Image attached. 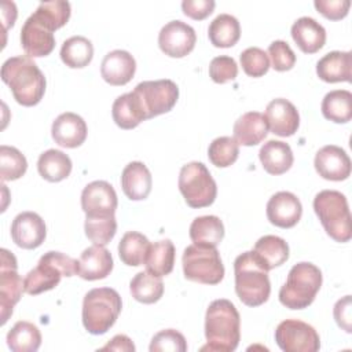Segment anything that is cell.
<instances>
[{"label":"cell","instance_id":"30bf717a","mask_svg":"<svg viewBox=\"0 0 352 352\" xmlns=\"http://www.w3.org/2000/svg\"><path fill=\"white\" fill-rule=\"evenodd\" d=\"M132 92L138 96L146 120L170 111L179 98L177 85L168 78L142 81Z\"/></svg>","mask_w":352,"mask_h":352},{"label":"cell","instance_id":"8fae6325","mask_svg":"<svg viewBox=\"0 0 352 352\" xmlns=\"http://www.w3.org/2000/svg\"><path fill=\"white\" fill-rule=\"evenodd\" d=\"M275 341L285 352H316L320 348L318 331L300 319L282 320L275 330Z\"/></svg>","mask_w":352,"mask_h":352},{"label":"cell","instance_id":"ac0fdd59","mask_svg":"<svg viewBox=\"0 0 352 352\" xmlns=\"http://www.w3.org/2000/svg\"><path fill=\"white\" fill-rule=\"evenodd\" d=\"M302 214V205L290 191H278L267 202V217L280 228L294 227Z\"/></svg>","mask_w":352,"mask_h":352},{"label":"cell","instance_id":"ba28073f","mask_svg":"<svg viewBox=\"0 0 352 352\" xmlns=\"http://www.w3.org/2000/svg\"><path fill=\"white\" fill-rule=\"evenodd\" d=\"M182 264L186 279L192 282L217 285L224 278V265L220 253L213 246L188 245L183 252Z\"/></svg>","mask_w":352,"mask_h":352},{"label":"cell","instance_id":"4316f807","mask_svg":"<svg viewBox=\"0 0 352 352\" xmlns=\"http://www.w3.org/2000/svg\"><path fill=\"white\" fill-rule=\"evenodd\" d=\"M268 133V124L264 114L258 111H248L242 114L234 124V139L242 146H256Z\"/></svg>","mask_w":352,"mask_h":352},{"label":"cell","instance_id":"7bdbcfd3","mask_svg":"<svg viewBox=\"0 0 352 352\" xmlns=\"http://www.w3.org/2000/svg\"><path fill=\"white\" fill-rule=\"evenodd\" d=\"M243 72L250 77H261L270 69V59L264 50L258 47H249L239 55Z\"/></svg>","mask_w":352,"mask_h":352},{"label":"cell","instance_id":"4dcf8cb0","mask_svg":"<svg viewBox=\"0 0 352 352\" xmlns=\"http://www.w3.org/2000/svg\"><path fill=\"white\" fill-rule=\"evenodd\" d=\"M190 238L195 245L216 248L224 238V224L213 214L195 217L190 226Z\"/></svg>","mask_w":352,"mask_h":352},{"label":"cell","instance_id":"277c9868","mask_svg":"<svg viewBox=\"0 0 352 352\" xmlns=\"http://www.w3.org/2000/svg\"><path fill=\"white\" fill-rule=\"evenodd\" d=\"M322 286V271L312 263L294 264L279 290V301L290 309H304L311 305Z\"/></svg>","mask_w":352,"mask_h":352},{"label":"cell","instance_id":"52a82bcc","mask_svg":"<svg viewBox=\"0 0 352 352\" xmlns=\"http://www.w3.org/2000/svg\"><path fill=\"white\" fill-rule=\"evenodd\" d=\"M78 260L60 253L47 252L44 253L37 265L30 270L23 279V289L28 294H40L43 292L54 289L62 276H73L77 274Z\"/></svg>","mask_w":352,"mask_h":352},{"label":"cell","instance_id":"4fadbf2b","mask_svg":"<svg viewBox=\"0 0 352 352\" xmlns=\"http://www.w3.org/2000/svg\"><path fill=\"white\" fill-rule=\"evenodd\" d=\"M195 30L183 21H170L165 23L158 33V45L161 51L170 58H183L188 55L195 45Z\"/></svg>","mask_w":352,"mask_h":352},{"label":"cell","instance_id":"9a60e30c","mask_svg":"<svg viewBox=\"0 0 352 352\" xmlns=\"http://www.w3.org/2000/svg\"><path fill=\"white\" fill-rule=\"evenodd\" d=\"M47 235L45 223L34 212H22L16 214L11 224V238L22 249L38 248Z\"/></svg>","mask_w":352,"mask_h":352},{"label":"cell","instance_id":"e0dca14e","mask_svg":"<svg viewBox=\"0 0 352 352\" xmlns=\"http://www.w3.org/2000/svg\"><path fill=\"white\" fill-rule=\"evenodd\" d=\"M117 204L114 187L104 180L88 183L81 192V208L85 214H114Z\"/></svg>","mask_w":352,"mask_h":352},{"label":"cell","instance_id":"ab89813d","mask_svg":"<svg viewBox=\"0 0 352 352\" xmlns=\"http://www.w3.org/2000/svg\"><path fill=\"white\" fill-rule=\"evenodd\" d=\"M28 169L26 157L12 146H0V179L1 182L16 180Z\"/></svg>","mask_w":352,"mask_h":352},{"label":"cell","instance_id":"f6af8a7d","mask_svg":"<svg viewBox=\"0 0 352 352\" xmlns=\"http://www.w3.org/2000/svg\"><path fill=\"white\" fill-rule=\"evenodd\" d=\"M271 65L278 72L290 70L296 63V54L290 45L283 40H275L268 45V54Z\"/></svg>","mask_w":352,"mask_h":352},{"label":"cell","instance_id":"5bb4252c","mask_svg":"<svg viewBox=\"0 0 352 352\" xmlns=\"http://www.w3.org/2000/svg\"><path fill=\"white\" fill-rule=\"evenodd\" d=\"M21 44L30 58L47 56L55 48L54 30L33 12L22 25Z\"/></svg>","mask_w":352,"mask_h":352},{"label":"cell","instance_id":"d4e9b609","mask_svg":"<svg viewBox=\"0 0 352 352\" xmlns=\"http://www.w3.org/2000/svg\"><path fill=\"white\" fill-rule=\"evenodd\" d=\"M292 37L302 52L315 54L326 43V30L316 19L301 16L292 25Z\"/></svg>","mask_w":352,"mask_h":352},{"label":"cell","instance_id":"ee69618b","mask_svg":"<svg viewBox=\"0 0 352 352\" xmlns=\"http://www.w3.org/2000/svg\"><path fill=\"white\" fill-rule=\"evenodd\" d=\"M150 352H186L187 342L184 336L175 329H165L158 331L150 342Z\"/></svg>","mask_w":352,"mask_h":352},{"label":"cell","instance_id":"484cf974","mask_svg":"<svg viewBox=\"0 0 352 352\" xmlns=\"http://www.w3.org/2000/svg\"><path fill=\"white\" fill-rule=\"evenodd\" d=\"M252 252L265 271L282 265L289 258L287 242L276 235H264L258 238Z\"/></svg>","mask_w":352,"mask_h":352},{"label":"cell","instance_id":"44dd1931","mask_svg":"<svg viewBox=\"0 0 352 352\" xmlns=\"http://www.w3.org/2000/svg\"><path fill=\"white\" fill-rule=\"evenodd\" d=\"M136 72L135 58L125 50L107 52L100 65V74L110 85H125Z\"/></svg>","mask_w":352,"mask_h":352},{"label":"cell","instance_id":"8992f818","mask_svg":"<svg viewBox=\"0 0 352 352\" xmlns=\"http://www.w3.org/2000/svg\"><path fill=\"white\" fill-rule=\"evenodd\" d=\"M314 210L330 238L337 242H348L351 239V213L342 192L337 190L318 192L314 198Z\"/></svg>","mask_w":352,"mask_h":352},{"label":"cell","instance_id":"3957f363","mask_svg":"<svg viewBox=\"0 0 352 352\" xmlns=\"http://www.w3.org/2000/svg\"><path fill=\"white\" fill-rule=\"evenodd\" d=\"M235 293L238 298L248 307H258L264 304L271 293L268 271H265L253 252H243L234 261Z\"/></svg>","mask_w":352,"mask_h":352},{"label":"cell","instance_id":"cb8c5ba5","mask_svg":"<svg viewBox=\"0 0 352 352\" xmlns=\"http://www.w3.org/2000/svg\"><path fill=\"white\" fill-rule=\"evenodd\" d=\"M153 179L148 168L140 161L129 162L121 173L124 194L132 201L146 199L151 191Z\"/></svg>","mask_w":352,"mask_h":352},{"label":"cell","instance_id":"7402d4cb","mask_svg":"<svg viewBox=\"0 0 352 352\" xmlns=\"http://www.w3.org/2000/svg\"><path fill=\"white\" fill-rule=\"evenodd\" d=\"M111 270V253L104 246L94 243L81 253L77 265V275L85 280H98L110 275Z\"/></svg>","mask_w":352,"mask_h":352},{"label":"cell","instance_id":"6da1fadb","mask_svg":"<svg viewBox=\"0 0 352 352\" xmlns=\"http://www.w3.org/2000/svg\"><path fill=\"white\" fill-rule=\"evenodd\" d=\"M206 345L201 351L232 352L241 340V318L235 305L226 298L209 304L205 315Z\"/></svg>","mask_w":352,"mask_h":352},{"label":"cell","instance_id":"7dc6e473","mask_svg":"<svg viewBox=\"0 0 352 352\" xmlns=\"http://www.w3.org/2000/svg\"><path fill=\"white\" fill-rule=\"evenodd\" d=\"M314 6L327 19L337 21L346 16L351 1L349 0H315Z\"/></svg>","mask_w":352,"mask_h":352},{"label":"cell","instance_id":"e575fe53","mask_svg":"<svg viewBox=\"0 0 352 352\" xmlns=\"http://www.w3.org/2000/svg\"><path fill=\"white\" fill-rule=\"evenodd\" d=\"M94 56V45L84 36H72L60 47L62 62L72 69H81L89 65Z\"/></svg>","mask_w":352,"mask_h":352},{"label":"cell","instance_id":"74e56055","mask_svg":"<svg viewBox=\"0 0 352 352\" xmlns=\"http://www.w3.org/2000/svg\"><path fill=\"white\" fill-rule=\"evenodd\" d=\"M150 245V241L143 234L138 231L125 232L118 243V254L121 261L131 267L144 264Z\"/></svg>","mask_w":352,"mask_h":352},{"label":"cell","instance_id":"83f0119b","mask_svg":"<svg viewBox=\"0 0 352 352\" xmlns=\"http://www.w3.org/2000/svg\"><path fill=\"white\" fill-rule=\"evenodd\" d=\"M258 158L263 168L270 175H282L287 172L294 160L290 146L282 140L265 142L258 151Z\"/></svg>","mask_w":352,"mask_h":352},{"label":"cell","instance_id":"60d3db41","mask_svg":"<svg viewBox=\"0 0 352 352\" xmlns=\"http://www.w3.org/2000/svg\"><path fill=\"white\" fill-rule=\"evenodd\" d=\"M239 154V144L231 136H220L212 140L208 148L209 161L219 168L232 165Z\"/></svg>","mask_w":352,"mask_h":352},{"label":"cell","instance_id":"f546056e","mask_svg":"<svg viewBox=\"0 0 352 352\" xmlns=\"http://www.w3.org/2000/svg\"><path fill=\"white\" fill-rule=\"evenodd\" d=\"M72 160L60 150L50 148L40 154L37 169L43 179L56 183L66 179L72 172Z\"/></svg>","mask_w":352,"mask_h":352},{"label":"cell","instance_id":"9c48e42d","mask_svg":"<svg viewBox=\"0 0 352 352\" xmlns=\"http://www.w3.org/2000/svg\"><path fill=\"white\" fill-rule=\"evenodd\" d=\"M179 190L191 208H205L214 202L217 186L206 165L198 161L182 166L179 173Z\"/></svg>","mask_w":352,"mask_h":352},{"label":"cell","instance_id":"ffe728a7","mask_svg":"<svg viewBox=\"0 0 352 352\" xmlns=\"http://www.w3.org/2000/svg\"><path fill=\"white\" fill-rule=\"evenodd\" d=\"M87 133L88 128L84 118L72 111L59 114L51 128V135L55 143L67 148L81 146L87 139Z\"/></svg>","mask_w":352,"mask_h":352},{"label":"cell","instance_id":"603a6c76","mask_svg":"<svg viewBox=\"0 0 352 352\" xmlns=\"http://www.w3.org/2000/svg\"><path fill=\"white\" fill-rule=\"evenodd\" d=\"M316 74L326 82L352 80V54L349 51H331L316 63Z\"/></svg>","mask_w":352,"mask_h":352},{"label":"cell","instance_id":"b9f144b4","mask_svg":"<svg viewBox=\"0 0 352 352\" xmlns=\"http://www.w3.org/2000/svg\"><path fill=\"white\" fill-rule=\"evenodd\" d=\"M34 14L43 19L52 30L66 25L70 18V3L65 0L41 1Z\"/></svg>","mask_w":352,"mask_h":352},{"label":"cell","instance_id":"816d5d0a","mask_svg":"<svg viewBox=\"0 0 352 352\" xmlns=\"http://www.w3.org/2000/svg\"><path fill=\"white\" fill-rule=\"evenodd\" d=\"M11 6H12V1L1 3V19H3V25H4V32L8 29V26H12L16 19V8L12 10L11 12H8Z\"/></svg>","mask_w":352,"mask_h":352},{"label":"cell","instance_id":"f907efd6","mask_svg":"<svg viewBox=\"0 0 352 352\" xmlns=\"http://www.w3.org/2000/svg\"><path fill=\"white\" fill-rule=\"evenodd\" d=\"M135 351V345L131 341V338L125 334H117L114 336L110 342H107L102 351Z\"/></svg>","mask_w":352,"mask_h":352},{"label":"cell","instance_id":"d590c367","mask_svg":"<svg viewBox=\"0 0 352 352\" xmlns=\"http://www.w3.org/2000/svg\"><path fill=\"white\" fill-rule=\"evenodd\" d=\"M322 114L337 124L348 122L352 118V94L346 89L327 92L322 100Z\"/></svg>","mask_w":352,"mask_h":352},{"label":"cell","instance_id":"7a4b0ae2","mask_svg":"<svg viewBox=\"0 0 352 352\" xmlns=\"http://www.w3.org/2000/svg\"><path fill=\"white\" fill-rule=\"evenodd\" d=\"M1 80L22 106H34L44 96L45 77L29 55L8 58L1 66Z\"/></svg>","mask_w":352,"mask_h":352},{"label":"cell","instance_id":"8d00e7d4","mask_svg":"<svg viewBox=\"0 0 352 352\" xmlns=\"http://www.w3.org/2000/svg\"><path fill=\"white\" fill-rule=\"evenodd\" d=\"M132 297L143 304L157 302L164 294V282L161 276L153 275L148 271L138 272L129 282Z\"/></svg>","mask_w":352,"mask_h":352},{"label":"cell","instance_id":"c3c4849f","mask_svg":"<svg viewBox=\"0 0 352 352\" xmlns=\"http://www.w3.org/2000/svg\"><path fill=\"white\" fill-rule=\"evenodd\" d=\"M216 3L213 0H183L182 10L184 15L192 19H204L213 12Z\"/></svg>","mask_w":352,"mask_h":352},{"label":"cell","instance_id":"bcb514c9","mask_svg":"<svg viewBox=\"0 0 352 352\" xmlns=\"http://www.w3.org/2000/svg\"><path fill=\"white\" fill-rule=\"evenodd\" d=\"M209 76L217 84H224L235 80L238 76V66L234 58L228 55H220L210 60Z\"/></svg>","mask_w":352,"mask_h":352},{"label":"cell","instance_id":"f1b7e54d","mask_svg":"<svg viewBox=\"0 0 352 352\" xmlns=\"http://www.w3.org/2000/svg\"><path fill=\"white\" fill-rule=\"evenodd\" d=\"M114 122L122 129H132L146 120L138 96L131 91L120 95L111 107Z\"/></svg>","mask_w":352,"mask_h":352},{"label":"cell","instance_id":"d6a6232c","mask_svg":"<svg viewBox=\"0 0 352 352\" xmlns=\"http://www.w3.org/2000/svg\"><path fill=\"white\" fill-rule=\"evenodd\" d=\"M146 268L150 274L165 276L172 272L175 264V245L170 239H161L150 245L146 260Z\"/></svg>","mask_w":352,"mask_h":352},{"label":"cell","instance_id":"2e32d148","mask_svg":"<svg viewBox=\"0 0 352 352\" xmlns=\"http://www.w3.org/2000/svg\"><path fill=\"white\" fill-rule=\"evenodd\" d=\"M314 165L319 176L326 180L341 182L351 175V160L346 151L336 144L323 146L316 153Z\"/></svg>","mask_w":352,"mask_h":352},{"label":"cell","instance_id":"681fc988","mask_svg":"<svg viewBox=\"0 0 352 352\" xmlns=\"http://www.w3.org/2000/svg\"><path fill=\"white\" fill-rule=\"evenodd\" d=\"M351 309H352V301H351V296H345L342 298H340L333 309L334 314V319L337 322V324L345 330L346 333L352 331V315H351Z\"/></svg>","mask_w":352,"mask_h":352},{"label":"cell","instance_id":"7c38bea8","mask_svg":"<svg viewBox=\"0 0 352 352\" xmlns=\"http://www.w3.org/2000/svg\"><path fill=\"white\" fill-rule=\"evenodd\" d=\"M16 258L7 249H1L0 265V314L1 324H6L12 314L14 305L19 301L23 289L22 278L16 272Z\"/></svg>","mask_w":352,"mask_h":352},{"label":"cell","instance_id":"836d02e7","mask_svg":"<svg viewBox=\"0 0 352 352\" xmlns=\"http://www.w3.org/2000/svg\"><path fill=\"white\" fill-rule=\"evenodd\" d=\"M7 345L12 352H36L41 345V333L36 324L19 320L7 333Z\"/></svg>","mask_w":352,"mask_h":352},{"label":"cell","instance_id":"1f68e13d","mask_svg":"<svg viewBox=\"0 0 352 352\" xmlns=\"http://www.w3.org/2000/svg\"><path fill=\"white\" fill-rule=\"evenodd\" d=\"M208 36L214 47L228 48L236 44L241 37L238 19L231 14H219L208 28Z\"/></svg>","mask_w":352,"mask_h":352},{"label":"cell","instance_id":"d6986e66","mask_svg":"<svg viewBox=\"0 0 352 352\" xmlns=\"http://www.w3.org/2000/svg\"><path fill=\"white\" fill-rule=\"evenodd\" d=\"M264 117L271 132L282 138L294 135L300 125V116L296 106L283 98L272 99L265 107Z\"/></svg>","mask_w":352,"mask_h":352},{"label":"cell","instance_id":"f35d334b","mask_svg":"<svg viewBox=\"0 0 352 352\" xmlns=\"http://www.w3.org/2000/svg\"><path fill=\"white\" fill-rule=\"evenodd\" d=\"M85 235L96 245H107L117 232L114 214H85Z\"/></svg>","mask_w":352,"mask_h":352},{"label":"cell","instance_id":"5b68a950","mask_svg":"<svg viewBox=\"0 0 352 352\" xmlns=\"http://www.w3.org/2000/svg\"><path fill=\"white\" fill-rule=\"evenodd\" d=\"M122 308L117 290L111 287L91 289L82 300V324L91 334H104L116 323Z\"/></svg>","mask_w":352,"mask_h":352}]
</instances>
